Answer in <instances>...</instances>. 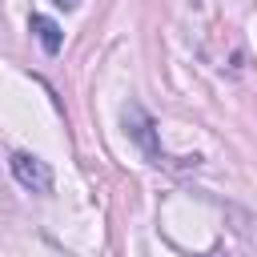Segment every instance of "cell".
I'll return each mask as SVG.
<instances>
[{"mask_svg":"<svg viewBox=\"0 0 257 257\" xmlns=\"http://www.w3.org/2000/svg\"><path fill=\"white\" fill-rule=\"evenodd\" d=\"M32 32H36V40H40V48L48 52V56H56L60 52V24L56 20H48V16H32Z\"/></svg>","mask_w":257,"mask_h":257,"instance_id":"obj_3","label":"cell"},{"mask_svg":"<svg viewBox=\"0 0 257 257\" xmlns=\"http://www.w3.org/2000/svg\"><path fill=\"white\" fill-rule=\"evenodd\" d=\"M52 4H56V8H76L80 0H52Z\"/></svg>","mask_w":257,"mask_h":257,"instance_id":"obj_4","label":"cell"},{"mask_svg":"<svg viewBox=\"0 0 257 257\" xmlns=\"http://www.w3.org/2000/svg\"><path fill=\"white\" fill-rule=\"evenodd\" d=\"M124 128H128V137L149 153V161L161 165V149H157V137H153V120H149V112H145L137 100L124 104Z\"/></svg>","mask_w":257,"mask_h":257,"instance_id":"obj_2","label":"cell"},{"mask_svg":"<svg viewBox=\"0 0 257 257\" xmlns=\"http://www.w3.org/2000/svg\"><path fill=\"white\" fill-rule=\"evenodd\" d=\"M12 177L24 185V189H32V193H52V169H48V161H40V157H32V153H12Z\"/></svg>","mask_w":257,"mask_h":257,"instance_id":"obj_1","label":"cell"}]
</instances>
